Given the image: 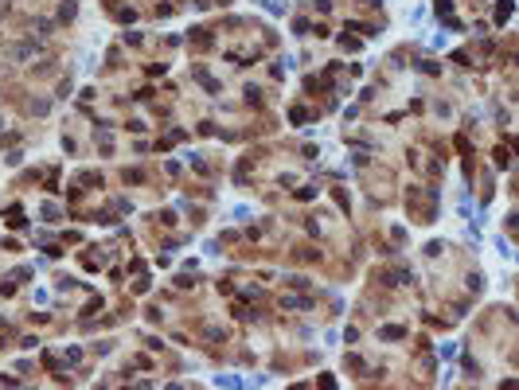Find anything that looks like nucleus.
<instances>
[{
	"mask_svg": "<svg viewBox=\"0 0 519 390\" xmlns=\"http://www.w3.org/2000/svg\"><path fill=\"white\" fill-rule=\"evenodd\" d=\"M192 75H195V82H203V86H207V90H211V94H219V82H215V78H211V75H207V71H203V67H195Z\"/></svg>",
	"mask_w": 519,
	"mask_h": 390,
	"instance_id": "obj_1",
	"label": "nucleus"
},
{
	"mask_svg": "<svg viewBox=\"0 0 519 390\" xmlns=\"http://www.w3.org/2000/svg\"><path fill=\"white\" fill-rule=\"evenodd\" d=\"M28 109H31V113H39V117H43L47 109H51V102H47V98H31V102H28Z\"/></svg>",
	"mask_w": 519,
	"mask_h": 390,
	"instance_id": "obj_2",
	"label": "nucleus"
},
{
	"mask_svg": "<svg viewBox=\"0 0 519 390\" xmlns=\"http://www.w3.org/2000/svg\"><path fill=\"white\" fill-rule=\"evenodd\" d=\"M402 336H406V328H398V324H390V328L379 332V340H402Z\"/></svg>",
	"mask_w": 519,
	"mask_h": 390,
	"instance_id": "obj_3",
	"label": "nucleus"
},
{
	"mask_svg": "<svg viewBox=\"0 0 519 390\" xmlns=\"http://www.w3.org/2000/svg\"><path fill=\"white\" fill-rule=\"evenodd\" d=\"M192 43H195V47H211V35H207V28H195V31H192Z\"/></svg>",
	"mask_w": 519,
	"mask_h": 390,
	"instance_id": "obj_4",
	"label": "nucleus"
},
{
	"mask_svg": "<svg viewBox=\"0 0 519 390\" xmlns=\"http://www.w3.org/2000/svg\"><path fill=\"white\" fill-rule=\"evenodd\" d=\"M507 16H511V4H500V8H496V20H500V24H504Z\"/></svg>",
	"mask_w": 519,
	"mask_h": 390,
	"instance_id": "obj_5",
	"label": "nucleus"
},
{
	"mask_svg": "<svg viewBox=\"0 0 519 390\" xmlns=\"http://www.w3.org/2000/svg\"><path fill=\"white\" fill-rule=\"evenodd\" d=\"M133 16H137L133 8H118V20H125V24H133Z\"/></svg>",
	"mask_w": 519,
	"mask_h": 390,
	"instance_id": "obj_6",
	"label": "nucleus"
},
{
	"mask_svg": "<svg viewBox=\"0 0 519 390\" xmlns=\"http://www.w3.org/2000/svg\"><path fill=\"white\" fill-rule=\"evenodd\" d=\"M74 16V4H67V0H63V8H59V20H71Z\"/></svg>",
	"mask_w": 519,
	"mask_h": 390,
	"instance_id": "obj_7",
	"label": "nucleus"
},
{
	"mask_svg": "<svg viewBox=\"0 0 519 390\" xmlns=\"http://www.w3.org/2000/svg\"><path fill=\"white\" fill-rule=\"evenodd\" d=\"M4 12H8V0H0V16H4Z\"/></svg>",
	"mask_w": 519,
	"mask_h": 390,
	"instance_id": "obj_8",
	"label": "nucleus"
},
{
	"mask_svg": "<svg viewBox=\"0 0 519 390\" xmlns=\"http://www.w3.org/2000/svg\"><path fill=\"white\" fill-rule=\"evenodd\" d=\"M0 125H4V117H0Z\"/></svg>",
	"mask_w": 519,
	"mask_h": 390,
	"instance_id": "obj_9",
	"label": "nucleus"
}]
</instances>
